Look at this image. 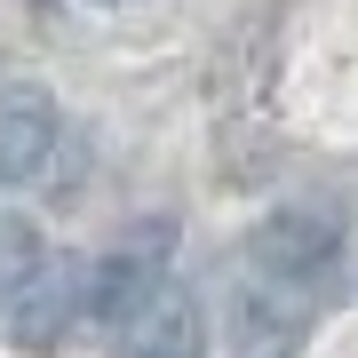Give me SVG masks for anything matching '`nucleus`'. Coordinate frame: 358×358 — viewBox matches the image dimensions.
<instances>
[{
	"label": "nucleus",
	"instance_id": "39448f33",
	"mask_svg": "<svg viewBox=\"0 0 358 358\" xmlns=\"http://www.w3.org/2000/svg\"><path fill=\"white\" fill-rule=\"evenodd\" d=\"M310 327H319V303H303V294L255 279V271H231V294H223L231 358H294Z\"/></svg>",
	"mask_w": 358,
	"mask_h": 358
},
{
	"label": "nucleus",
	"instance_id": "20e7f679",
	"mask_svg": "<svg viewBox=\"0 0 358 358\" xmlns=\"http://www.w3.org/2000/svg\"><path fill=\"white\" fill-rule=\"evenodd\" d=\"M64 183V112L40 80H0V192Z\"/></svg>",
	"mask_w": 358,
	"mask_h": 358
},
{
	"label": "nucleus",
	"instance_id": "f257e3e1",
	"mask_svg": "<svg viewBox=\"0 0 358 358\" xmlns=\"http://www.w3.org/2000/svg\"><path fill=\"white\" fill-rule=\"evenodd\" d=\"M96 327L112 358H207V310L192 279H176L143 239L96 255Z\"/></svg>",
	"mask_w": 358,
	"mask_h": 358
},
{
	"label": "nucleus",
	"instance_id": "0eeeda50",
	"mask_svg": "<svg viewBox=\"0 0 358 358\" xmlns=\"http://www.w3.org/2000/svg\"><path fill=\"white\" fill-rule=\"evenodd\" d=\"M96 8H128V0H96Z\"/></svg>",
	"mask_w": 358,
	"mask_h": 358
},
{
	"label": "nucleus",
	"instance_id": "7ed1b4c3",
	"mask_svg": "<svg viewBox=\"0 0 358 358\" xmlns=\"http://www.w3.org/2000/svg\"><path fill=\"white\" fill-rule=\"evenodd\" d=\"M80 319H96V263L88 255H40V271L24 279V294L8 303V343L24 358H56L80 334Z\"/></svg>",
	"mask_w": 358,
	"mask_h": 358
},
{
	"label": "nucleus",
	"instance_id": "423d86ee",
	"mask_svg": "<svg viewBox=\"0 0 358 358\" xmlns=\"http://www.w3.org/2000/svg\"><path fill=\"white\" fill-rule=\"evenodd\" d=\"M32 271H40V239H32V223L0 207V319H8V303L24 294Z\"/></svg>",
	"mask_w": 358,
	"mask_h": 358
},
{
	"label": "nucleus",
	"instance_id": "f03ea898",
	"mask_svg": "<svg viewBox=\"0 0 358 358\" xmlns=\"http://www.w3.org/2000/svg\"><path fill=\"white\" fill-rule=\"evenodd\" d=\"M343 255H350V231L334 207L319 199H294V207H271V215H255V231L239 239V255H231V271H255V279L303 294V303H334V279H343Z\"/></svg>",
	"mask_w": 358,
	"mask_h": 358
}]
</instances>
